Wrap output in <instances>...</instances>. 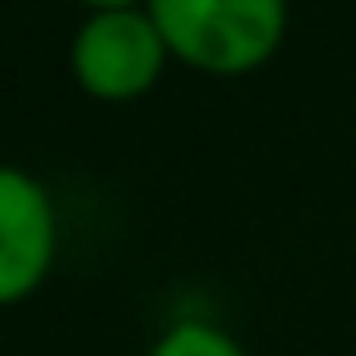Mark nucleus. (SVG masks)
Returning <instances> with one entry per match:
<instances>
[{"instance_id": "nucleus-1", "label": "nucleus", "mask_w": 356, "mask_h": 356, "mask_svg": "<svg viewBox=\"0 0 356 356\" xmlns=\"http://www.w3.org/2000/svg\"><path fill=\"white\" fill-rule=\"evenodd\" d=\"M166 49L200 74H249L273 59L288 30V0H147Z\"/></svg>"}, {"instance_id": "nucleus-5", "label": "nucleus", "mask_w": 356, "mask_h": 356, "mask_svg": "<svg viewBox=\"0 0 356 356\" xmlns=\"http://www.w3.org/2000/svg\"><path fill=\"white\" fill-rule=\"evenodd\" d=\"M83 6L98 15V10H137V6H147V0H83Z\"/></svg>"}, {"instance_id": "nucleus-3", "label": "nucleus", "mask_w": 356, "mask_h": 356, "mask_svg": "<svg viewBox=\"0 0 356 356\" xmlns=\"http://www.w3.org/2000/svg\"><path fill=\"white\" fill-rule=\"evenodd\" d=\"M54 249L59 220L49 191L20 166H0V302L30 298L54 268Z\"/></svg>"}, {"instance_id": "nucleus-2", "label": "nucleus", "mask_w": 356, "mask_h": 356, "mask_svg": "<svg viewBox=\"0 0 356 356\" xmlns=\"http://www.w3.org/2000/svg\"><path fill=\"white\" fill-rule=\"evenodd\" d=\"M166 54L171 49H166L156 20L147 15V6H137V10H98V15H88L79 25V35H74L69 64H74V79L93 98L122 103V98L147 93L161 79Z\"/></svg>"}, {"instance_id": "nucleus-4", "label": "nucleus", "mask_w": 356, "mask_h": 356, "mask_svg": "<svg viewBox=\"0 0 356 356\" xmlns=\"http://www.w3.org/2000/svg\"><path fill=\"white\" fill-rule=\"evenodd\" d=\"M147 356H244V346L215 322H176Z\"/></svg>"}]
</instances>
